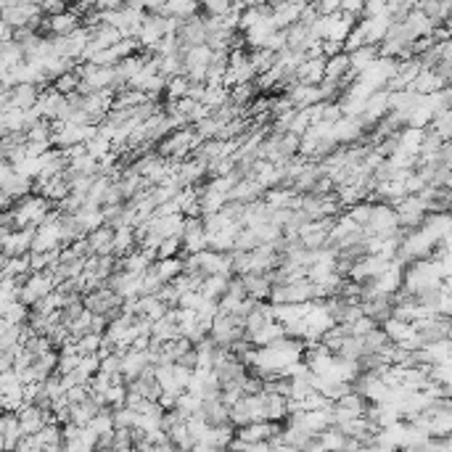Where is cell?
<instances>
[{
  "instance_id": "1",
  "label": "cell",
  "mask_w": 452,
  "mask_h": 452,
  "mask_svg": "<svg viewBox=\"0 0 452 452\" xmlns=\"http://www.w3.org/2000/svg\"><path fill=\"white\" fill-rule=\"evenodd\" d=\"M122 304H125V299L119 297L117 291H111L109 286L85 294V307H87L93 315H106L109 320H114L122 315Z\"/></svg>"
},
{
  "instance_id": "2",
  "label": "cell",
  "mask_w": 452,
  "mask_h": 452,
  "mask_svg": "<svg viewBox=\"0 0 452 452\" xmlns=\"http://www.w3.org/2000/svg\"><path fill=\"white\" fill-rule=\"evenodd\" d=\"M34 235H37V228H27V230H8V228H3V230H0L3 257H6V259H11V257H24V254H32Z\"/></svg>"
},
{
  "instance_id": "3",
  "label": "cell",
  "mask_w": 452,
  "mask_h": 452,
  "mask_svg": "<svg viewBox=\"0 0 452 452\" xmlns=\"http://www.w3.org/2000/svg\"><path fill=\"white\" fill-rule=\"evenodd\" d=\"M183 58H185V77L191 83L206 85V72H209L212 61H215V50L209 48V45H199V48L183 53Z\"/></svg>"
},
{
  "instance_id": "4",
  "label": "cell",
  "mask_w": 452,
  "mask_h": 452,
  "mask_svg": "<svg viewBox=\"0 0 452 452\" xmlns=\"http://www.w3.org/2000/svg\"><path fill=\"white\" fill-rule=\"evenodd\" d=\"M177 43H180V50L188 53V50L199 48V45H206V24H204V17L196 14V17L185 19L177 30Z\"/></svg>"
},
{
  "instance_id": "5",
  "label": "cell",
  "mask_w": 452,
  "mask_h": 452,
  "mask_svg": "<svg viewBox=\"0 0 452 452\" xmlns=\"http://www.w3.org/2000/svg\"><path fill=\"white\" fill-rule=\"evenodd\" d=\"M368 130V122L363 117H344L334 125V140L336 143H357Z\"/></svg>"
},
{
  "instance_id": "6",
  "label": "cell",
  "mask_w": 452,
  "mask_h": 452,
  "mask_svg": "<svg viewBox=\"0 0 452 452\" xmlns=\"http://www.w3.org/2000/svg\"><path fill=\"white\" fill-rule=\"evenodd\" d=\"M64 106H67V96H61V93L50 85L48 90H43V96L37 100L34 111L43 119H48V122H56V119L61 117V109H64Z\"/></svg>"
},
{
  "instance_id": "7",
  "label": "cell",
  "mask_w": 452,
  "mask_h": 452,
  "mask_svg": "<svg viewBox=\"0 0 452 452\" xmlns=\"http://www.w3.org/2000/svg\"><path fill=\"white\" fill-rule=\"evenodd\" d=\"M127 389H130V391H138L143 400H149V402H159L162 400V394H164L162 386H159V381H156V365H151L140 378L130 381Z\"/></svg>"
},
{
  "instance_id": "8",
  "label": "cell",
  "mask_w": 452,
  "mask_h": 452,
  "mask_svg": "<svg viewBox=\"0 0 452 452\" xmlns=\"http://www.w3.org/2000/svg\"><path fill=\"white\" fill-rule=\"evenodd\" d=\"M0 439H3V452H14L19 442L24 439V431H21V423H19L17 413H3V420H0Z\"/></svg>"
},
{
  "instance_id": "9",
  "label": "cell",
  "mask_w": 452,
  "mask_h": 452,
  "mask_svg": "<svg viewBox=\"0 0 452 452\" xmlns=\"http://www.w3.org/2000/svg\"><path fill=\"white\" fill-rule=\"evenodd\" d=\"M325 64H328V58H307L304 64L299 67L297 72V80L301 85H312V87H320V85L325 83Z\"/></svg>"
},
{
  "instance_id": "10",
  "label": "cell",
  "mask_w": 452,
  "mask_h": 452,
  "mask_svg": "<svg viewBox=\"0 0 452 452\" xmlns=\"http://www.w3.org/2000/svg\"><path fill=\"white\" fill-rule=\"evenodd\" d=\"M114 228H109V225H103L98 228L96 233L87 235V246H90V254L93 257H114Z\"/></svg>"
},
{
  "instance_id": "11",
  "label": "cell",
  "mask_w": 452,
  "mask_h": 452,
  "mask_svg": "<svg viewBox=\"0 0 452 452\" xmlns=\"http://www.w3.org/2000/svg\"><path fill=\"white\" fill-rule=\"evenodd\" d=\"M151 272H153L164 286L175 283V281L185 272V259L183 257H175V259H156V265L151 268Z\"/></svg>"
},
{
  "instance_id": "12",
  "label": "cell",
  "mask_w": 452,
  "mask_h": 452,
  "mask_svg": "<svg viewBox=\"0 0 452 452\" xmlns=\"http://www.w3.org/2000/svg\"><path fill=\"white\" fill-rule=\"evenodd\" d=\"M244 281V288H246V294H249V299L254 301H270L272 297V281H270L268 275H244L241 278Z\"/></svg>"
},
{
  "instance_id": "13",
  "label": "cell",
  "mask_w": 452,
  "mask_h": 452,
  "mask_svg": "<svg viewBox=\"0 0 452 452\" xmlns=\"http://www.w3.org/2000/svg\"><path fill=\"white\" fill-rule=\"evenodd\" d=\"M323 177H325V169H323V164H318V162H310V164L304 167V172L299 175V180L294 183L291 191H297L299 196H307V193H312V191H315V185H318Z\"/></svg>"
},
{
  "instance_id": "14",
  "label": "cell",
  "mask_w": 452,
  "mask_h": 452,
  "mask_svg": "<svg viewBox=\"0 0 452 452\" xmlns=\"http://www.w3.org/2000/svg\"><path fill=\"white\" fill-rule=\"evenodd\" d=\"M283 338H288V336H286V328L278 320H272V323H268L262 331H257V334L251 336L249 341L257 349H265V347H272V344H278V341H283Z\"/></svg>"
},
{
  "instance_id": "15",
  "label": "cell",
  "mask_w": 452,
  "mask_h": 452,
  "mask_svg": "<svg viewBox=\"0 0 452 452\" xmlns=\"http://www.w3.org/2000/svg\"><path fill=\"white\" fill-rule=\"evenodd\" d=\"M378 56H381V48H378V45H365V48L349 53L352 74H354V77H360L363 72H368V69L376 64V58H378Z\"/></svg>"
},
{
  "instance_id": "16",
  "label": "cell",
  "mask_w": 452,
  "mask_h": 452,
  "mask_svg": "<svg viewBox=\"0 0 452 452\" xmlns=\"http://www.w3.org/2000/svg\"><path fill=\"white\" fill-rule=\"evenodd\" d=\"M138 235H135V228H119L114 233V257L117 259H125L130 257L133 251H138Z\"/></svg>"
},
{
  "instance_id": "17",
  "label": "cell",
  "mask_w": 452,
  "mask_h": 452,
  "mask_svg": "<svg viewBox=\"0 0 452 452\" xmlns=\"http://www.w3.org/2000/svg\"><path fill=\"white\" fill-rule=\"evenodd\" d=\"M230 281H233V278H225V275H212V278H204V283H201V297H204V299L219 301L225 294H228Z\"/></svg>"
},
{
  "instance_id": "18",
  "label": "cell",
  "mask_w": 452,
  "mask_h": 452,
  "mask_svg": "<svg viewBox=\"0 0 452 452\" xmlns=\"http://www.w3.org/2000/svg\"><path fill=\"white\" fill-rule=\"evenodd\" d=\"M318 442V447L323 452H344L347 450V442H349V436L341 434V429H328V431H323V434L315 439Z\"/></svg>"
},
{
  "instance_id": "19",
  "label": "cell",
  "mask_w": 452,
  "mask_h": 452,
  "mask_svg": "<svg viewBox=\"0 0 452 452\" xmlns=\"http://www.w3.org/2000/svg\"><path fill=\"white\" fill-rule=\"evenodd\" d=\"M206 109H212V114L222 109V106H228L230 103V87H225V85H206V93H204V100H201Z\"/></svg>"
},
{
  "instance_id": "20",
  "label": "cell",
  "mask_w": 452,
  "mask_h": 452,
  "mask_svg": "<svg viewBox=\"0 0 452 452\" xmlns=\"http://www.w3.org/2000/svg\"><path fill=\"white\" fill-rule=\"evenodd\" d=\"M249 61H251L254 74H257V77H265L270 69L278 64V56L268 48H259V50H249Z\"/></svg>"
},
{
  "instance_id": "21",
  "label": "cell",
  "mask_w": 452,
  "mask_h": 452,
  "mask_svg": "<svg viewBox=\"0 0 452 452\" xmlns=\"http://www.w3.org/2000/svg\"><path fill=\"white\" fill-rule=\"evenodd\" d=\"M175 410L183 416V420H191L193 416H201V413H204V400L196 397V394H191V391H185V394L177 397Z\"/></svg>"
},
{
  "instance_id": "22",
  "label": "cell",
  "mask_w": 452,
  "mask_h": 452,
  "mask_svg": "<svg viewBox=\"0 0 452 452\" xmlns=\"http://www.w3.org/2000/svg\"><path fill=\"white\" fill-rule=\"evenodd\" d=\"M156 381L162 386V391L169 394V397H180V394H185L183 389L177 386V381H175V365H156Z\"/></svg>"
},
{
  "instance_id": "23",
  "label": "cell",
  "mask_w": 452,
  "mask_h": 452,
  "mask_svg": "<svg viewBox=\"0 0 452 452\" xmlns=\"http://www.w3.org/2000/svg\"><path fill=\"white\" fill-rule=\"evenodd\" d=\"M233 439H235L233 426H212V431L206 436V444L217 447L219 452H228L230 450V444H233Z\"/></svg>"
},
{
  "instance_id": "24",
  "label": "cell",
  "mask_w": 452,
  "mask_h": 452,
  "mask_svg": "<svg viewBox=\"0 0 452 452\" xmlns=\"http://www.w3.org/2000/svg\"><path fill=\"white\" fill-rule=\"evenodd\" d=\"M30 315H32V310L17 301L11 307H3V325H24V323H30Z\"/></svg>"
},
{
  "instance_id": "25",
  "label": "cell",
  "mask_w": 452,
  "mask_h": 452,
  "mask_svg": "<svg viewBox=\"0 0 452 452\" xmlns=\"http://www.w3.org/2000/svg\"><path fill=\"white\" fill-rule=\"evenodd\" d=\"M188 87H191V80L180 74V77H172L167 83V93H164V100L169 103H177V100L188 98Z\"/></svg>"
},
{
  "instance_id": "26",
  "label": "cell",
  "mask_w": 452,
  "mask_h": 452,
  "mask_svg": "<svg viewBox=\"0 0 452 452\" xmlns=\"http://www.w3.org/2000/svg\"><path fill=\"white\" fill-rule=\"evenodd\" d=\"M222 127H225V125H219L217 119H215V114L209 119H204V122H199V125H193V130H196V135L201 138V143H204V140H219Z\"/></svg>"
},
{
  "instance_id": "27",
  "label": "cell",
  "mask_w": 452,
  "mask_h": 452,
  "mask_svg": "<svg viewBox=\"0 0 452 452\" xmlns=\"http://www.w3.org/2000/svg\"><path fill=\"white\" fill-rule=\"evenodd\" d=\"M80 83H83V77H80L77 69H74V72H69V74H64V77H58V80L53 83V87H56L61 96H67L69 98V96H74V93L80 90Z\"/></svg>"
},
{
  "instance_id": "28",
  "label": "cell",
  "mask_w": 452,
  "mask_h": 452,
  "mask_svg": "<svg viewBox=\"0 0 452 452\" xmlns=\"http://www.w3.org/2000/svg\"><path fill=\"white\" fill-rule=\"evenodd\" d=\"M87 429L98 436V439L103 434H111V431H114V413H111V410H103V413H98Z\"/></svg>"
},
{
  "instance_id": "29",
  "label": "cell",
  "mask_w": 452,
  "mask_h": 452,
  "mask_svg": "<svg viewBox=\"0 0 452 452\" xmlns=\"http://www.w3.org/2000/svg\"><path fill=\"white\" fill-rule=\"evenodd\" d=\"M159 259H175V257H183V238L180 235H172V238H164L162 246L156 251Z\"/></svg>"
},
{
  "instance_id": "30",
  "label": "cell",
  "mask_w": 452,
  "mask_h": 452,
  "mask_svg": "<svg viewBox=\"0 0 452 452\" xmlns=\"http://www.w3.org/2000/svg\"><path fill=\"white\" fill-rule=\"evenodd\" d=\"M24 349L37 360V357H45L48 352H53V341H50L48 336H32V338L24 344Z\"/></svg>"
},
{
  "instance_id": "31",
  "label": "cell",
  "mask_w": 452,
  "mask_h": 452,
  "mask_svg": "<svg viewBox=\"0 0 452 452\" xmlns=\"http://www.w3.org/2000/svg\"><path fill=\"white\" fill-rule=\"evenodd\" d=\"M114 413V429L117 431H122V429H135L138 426V413L135 410H130V407H119V410H111Z\"/></svg>"
},
{
  "instance_id": "32",
  "label": "cell",
  "mask_w": 452,
  "mask_h": 452,
  "mask_svg": "<svg viewBox=\"0 0 452 452\" xmlns=\"http://www.w3.org/2000/svg\"><path fill=\"white\" fill-rule=\"evenodd\" d=\"M235 8V3H219V0H209V3H204L201 6V14L209 19H222L228 17L230 11Z\"/></svg>"
},
{
  "instance_id": "33",
  "label": "cell",
  "mask_w": 452,
  "mask_h": 452,
  "mask_svg": "<svg viewBox=\"0 0 452 452\" xmlns=\"http://www.w3.org/2000/svg\"><path fill=\"white\" fill-rule=\"evenodd\" d=\"M373 206H376V204H370V201H363V204L352 206L347 215H349V217L354 219L360 228H365V225L370 222V217H373Z\"/></svg>"
},
{
  "instance_id": "34",
  "label": "cell",
  "mask_w": 452,
  "mask_h": 452,
  "mask_svg": "<svg viewBox=\"0 0 452 452\" xmlns=\"http://www.w3.org/2000/svg\"><path fill=\"white\" fill-rule=\"evenodd\" d=\"M259 246L262 244H259V238H257V233L251 228H244L241 235H238V241H235V251H254L259 249Z\"/></svg>"
},
{
  "instance_id": "35",
  "label": "cell",
  "mask_w": 452,
  "mask_h": 452,
  "mask_svg": "<svg viewBox=\"0 0 452 452\" xmlns=\"http://www.w3.org/2000/svg\"><path fill=\"white\" fill-rule=\"evenodd\" d=\"M58 354H61V360H58V376L74 373V370L80 368V363H83L80 354H64V352H58Z\"/></svg>"
},
{
  "instance_id": "36",
  "label": "cell",
  "mask_w": 452,
  "mask_h": 452,
  "mask_svg": "<svg viewBox=\"0 0 452 452\" xmlns=\"http://www.w3.org/2000/svg\"><path fill=\"white\" fill-rule=\"evenodd\" d=\"M201 304H204V297H201V291H188L180 297V304H177V310H193V312H199Z\"/></svg>"
},
{
  "instance_id": "37",
  "label": "cell",
  "mask_w": 452,
  "mask_h": 452,
  "mask_svg": "<svg viewBox=\"0 0 452 452\" xmlns=\"http://www.w3.org/2000/svg\"><path fill=\"white\" fill-rule=\"evenodd\" d=\"M315 8H318V14L323 19L328 17H336V14H341V0H328V3H315Z\"/></svg>"
},
{
  "instance_id": "38",
  "label": "cell",
  "mask_w": 452,
  "mask_h": 452,
  "mask_svg": "<svg viewBox=\"0 0 452 452\" xmlns=\"http://www.w3.org/2000/svg\"><path fill=\"white\" fill-rule=\"evenodd\" d=\"M90 397V386H74V389H69L67 391V400L72 405H77V402H85Z\"/></svg>"
},
{
  "instance_id": "39",
  "label": "cell",
  "mask_w": 452,
  "mask_h": 452,
  "mask_svg": "<svg viewBox=\"0 0 452 452\" xmlns=\"http://www.w3.org/2000/svg\"><path fill=\"white\" fill-rule=\"evenodd\" d=\"M191 452H219V450L217 447H212V444H206V442H199Z\"/></svg>"
},
{
  "instance_id": "40",
  "label": "cell",
  "mask_w": 452,
  "mask_h": 452,
  "mask_svg": "<svg viewBox=\"0 0 452 452\" xmlns=\"http://www.w3.org/2000/svg\"><path fill=\"white\" fill-rule=\"evenodd\" d=\"M14 452H34V450H32V444H30V439L24 436V439H21V442L17 444V450H14Z\"/></svg>"
},
{
  "instance_id": "41",
  "label": "cell",
  "mask_w": 452,
  "mask_h": 452,
  "mask_svg": "<svg viewBox=\"0 0 452 452\" xmlns=\"http://www.w3.org/2000/svg\"><path fill=\"white\" fill-rule=\"evenodd\" d=\"M43 452H64V444H50V447H45Z\"/></svg>"
}]
</instances>
